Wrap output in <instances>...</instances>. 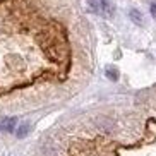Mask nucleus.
Returning a JSON list of instances; mask_svg holds the SVG:
<instances>
[{
    "label": "nucleus",
    "instance_id": "nucleus-1",
    "mask_svg": "<svg viewBox=\"0 0 156 156\" xmlns=\"http://www.w3.org/2000/svg\"><path fill=\"white\" fill-rule=\"evenodd\" d=\"M87 4H89L93 12H96V14L103 16L106 19L113 17L115 14V7L110 0H87Z\"/></svg>",
    "mask_w": 156,
    "mask_h": 156
},
{
    "label": "nucleus",
    "instance_id": "nucleus-2",
    "mask_svg": "<svg viewBox=\"0 0 156 156\" xmlns=\"http://www.w3.org/2000/svg\"><path fill=\"white\" fill-rule=\"evenodd\" d=\"M17 124V120L14 117H4V119H0V130H7V132H12Z\"/></svg>",
    "mask_w": 156,
    "mask_h": 156
},
{
    "label": "nucleus",
    "instance_id": "nucleus-3",
    "mask_svg": "<svg viewBox=\"0 0 156 156\" xmlns=\"http://www.w3.org/2000/svg\"><path fill=\"white\" fill-rule=\"evenodd\" d=\"M129 17H130V21H134V23L137 24V26H141V24L144 23V17H142V14L139 12L137 9H130L129 10Z\"/></svg>",
    "mask_w": 156,
    "mask_h": 156
},
{
    "label": "nucleus",
    "instance_id": "nucleus-4",
    "mask_svg": "<svg viewBox=\"0 0 156 156\" xmlns=\"http://www.w3.org/2000/svg\"><path fill=\"white\" fill-rule=\"evenodd\" d=\"M29 129H31V127H29L28 124H21V125H19V129H17V130H16V136H17L19 139L26 137V136H28V134H29Z\"/></svg>",
    "mask_w": 156,
    "mask_h": 156
},
{
    "label": "nucleus",
    "instance_id": "nucleus-5",
    "mask_svg": "<svg viewBox=\"0 0 156 156\" xmlns=\"http://www.w3.org/2000/svg\"><path fill=\"white\" fill-rule=\"evenodd\" d=\"M106 76H108V79H112V81H117V79H119V72H117V69H112V67L106 69Z\"/></svg>",
    "mask_w": 156,
    "mask_h": 156
},
{
    "label": "nucleus",
    "instance_id": "nucleus-6",
    "mask_svg": "<svg viewBox=\"0 0 156 156\" xmlns=\"http://www.w3.org/2000/svg\"><path fill=\"white\" fill-rule=\"evenodd\" d=\"M151 16H153V17H156V4L151 5Z\"/></svg>",
    "mask_w": 156,
    "mask_h": 156
}]
</instances>
